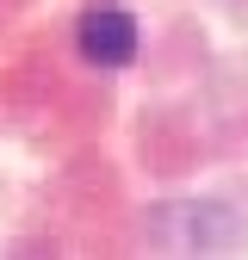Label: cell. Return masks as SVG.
<instances>
[{
  "mask_svg": "<svg viewBox=\"0 0 248 260\" xmlns=\"http://www.w3.org/2000/svg\"><path fill=\"white\" fill-rule=\"evenodd\" d=\"M81 56L100 62V69H124L137 56V19L124 7H93L81 19Z\"/></svg>",
  "mask_w": 248,
  "mask_h": 260,
  "instance_id": "obj_1",
  "label": "cell"
}]
</instances>
